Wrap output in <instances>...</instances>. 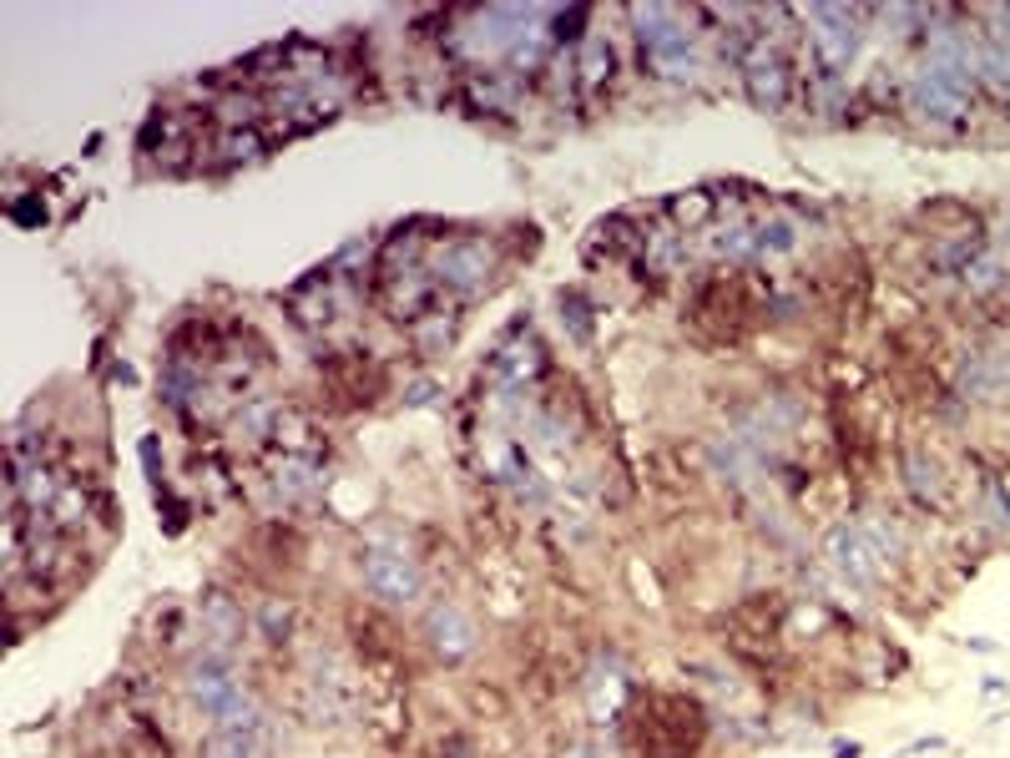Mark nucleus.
<instances>
[{
  "mask_svg": "<svg viewBox=\"0 0 1010 758\" xmlns=\"http://www.w3.org/2000/svg\"><path fill=\"white\" fill-rule=\"evenodd\" d=\"M572 758H602V754H596V748H576Z\"/></svg>",
  "mask_w": 1010,
  "mask_h": 758,
  "instance_id": "f3484780",
  "label": "nucleus"
},
{
  "mask_svg": "<svg viewBox=\"0 0 1010 758\" xmlns=\"http://www.w3.org/2000/svg\"><path fill=\"white\" fill-rule=\"evenodd\" d=\"M439 284L465 298L481 294L491 284V248L485 243H450V248H439Z\"/></svg>",
  "mask_w": 1010,
  "mask_h": 758,
  "instance_id": "423d86ee",
  "label": "nucleus"
},
{
  "mask_svg": "<svg viewBox=\"0 0 1010 758\" xmlns=\"http://www.w3.org/2000/svg\"><path fill=\"white\" fill-rule=\"evenodd\" d=\"M268 152V137L264 132H222V142H218V157L222 163H258V157Z\"/></svg>",
  "mask_w": 1010,
  "mask_h": 758,
  "instance_id": "f8f14e48",
  "label": "nucleus"
},
{
  "mask_svg": "<svg viewBox=\"0 0 1010 758\" xmlns=\"http://www.w3.org/2000/svg\"><path fill=\"white\" fill-rule=\"evenodd\" d=\"M976 67L996 91H1010V41L1006 36H986L976 46Z\"/></svg>",
  "mask_w": 1010,
  "mask_h": 758,
  "instance_id": "9d476101",
  "label": "nucleus"
},
{
  "mask_svg": "<svg viewBox=\"0 0 1010 758\" xmlns=\"http://www.w3.org/2000/svg\"><path fill=\"white\" fill-rule=\"evenodd\" d=\"M429 642H435V652L445 662H461V658H471L475 652V627H471V617L461 612V607H450V602H439L435 612H429Z\"/></svg>",
  "mask_w": 1010,
  "mask_h": 758,
  "instance_id": "6e6552de",
  "label": "nucleus"
},
{
  "mask_svg": "<svg viewBox=\"0 0 1010 758\" xmlns=\"http://www.w3.org/2000/svg\"><path fill=\"white\" fill-rule=\"evenodd\" d=\"M803 21L813 26V56H819V67L829 77H839L859 51V11H849V6H809Z\"/></svg>",
  "mask_w": 1010,
  "mask_h": 758,
  "instance_id": "7ed1b4c3",
  "label": "nucleus"
},
{
  "mask_svg": "<svg viewBox=\"0 0 1010 758\" xmlns=\"http://www.w3.org/2000/svg\"><path fill=\"white\" fill-rule=\"evenodd\" d=\"M793 243H799V228L789 218H769L758 228V253H793Z\"/></svg>",
  "mask_w": 1010,
  "mask_h": 758,
  "instance_id": "4468645a",
  "label": "nucleus"
},
{
  "mask_svg": "<svg viewBox=\"0 0 1010 758\" xmlns=\"http://www.w3.org/2000/svg\"><path fill=\"white\" fill-rule=\"evenodd\" d=\"M667 213H672L677 223H687V228H692V223H703L707 213H713V198H707V193H682V198H672Z\"/></svg>",
  "mask_w": 1010,
  "mask_h": 758,
  "instance_id": "2eb2a0df",
  "label": "nucleus"
},
{
  "mask_svg": "<svg viewBox=\"0 0 1010 758\" xmlns=\"http://www.w3.org/2000/svg\"><path fill=\"white\" fill-rule=\"evenodd\" d=\"M829 561H834L849 582H864L869 587L879 577V551L869 547V536H864V531H854V526L829 531Z\"/></svg>",
  "mask_w": 1010,
  "mask_h": 758,
  "instance_id": "0eeeda50",
  "label": "nucleus"
},
{
  "mask_svg": "<svg viewBox=\"0 0 1010 758\" xmlns=\"http://www.w3.org/2000/svg\"><path fill=\"white\" fill-rule=\"evenodd\" d=\"M274 475H278V495L284 501H304V495L319 491V465H308V461H284Z\"/></svg>",
  "mask_w": 1010,
  "mask_h": 758,
  "instance_id": "9b49d317",
  "label": "nucleus"
},
{
  "mask_svg": "<svg viewBox=\"0 0 1010 758\" xmlns=\"http://www.w3.org/2000/svg\"><path fill=\"white\" fill-rule=\"evenodd\" d=\"M202 627H208L212 652H232V642H238V632H242V617L228 597H208V602H202Z\"/></svg>",
  "mask_w": 1010,
  "mask_h": 758,
  "instance_id": "1a4fd4ad",
  "label": "nucleus"
},
{
  "mask_svg": "<svg viewBox=\"0 0 1010 758\" xmlns=\"http://www.w3.org/2000/svg\"><path fill=\"white\" fill-rule=\"evenodd\" d=\"M606 67H612V51L602 46V36H586V56H582V77L586 81H602Z\"/></svg>",
  "mask_w": 1010,
  "mask_h": 758,
  "instance_id": "dca6fc26",
  "label": "nucleus"
},
{
  "mask_svg": "<svg viewBox=\"0 0 1010 758\" xmlns=\"http://www.w3.org/2000/svg\"><path fill=\"white\" fill-rule=\"evenodd\" d=\"M966 101H970V71L924 61L920 77H910V107H914V117H924V121L955 127V121L966 117Z\"/></svg>",
  "mask_w": 1010,
  "mask_h": 758,
  "instance_id": "f03ea898",
  "label": "nucleus"
},
{
  "mask_svg": "<svg viewBox=\"0 0 1010 758\" xmlns=\"http://www.w3.org/2000/svg\"><path fill=\"white\" fill-rule=\"evenodd\" d=\"M743 81H747L753 107H763V111H779L789 101V61L779 56V46L769 36H758L753 51L743 56Z\"/></svg>",
  "mask_w": 1010,
  "mask_h": 758,
  "instance_id": "39448f33",
  "label": "nucleus"
},
{
  "mask_svg": "<svg viewBox=\"0 0 1010 758\" xmlns=\"http://www.w3.org/2000/svg\"><path fill=\"white\" fill-rule=\"evenodd\" d=\"M632 26H637V41H642V56H647V67L662 71L672 81H692L703 71L697 61V41H692L687 21H682L677 6H632Z\"/></svg>",
  "mask_w": 1010,
  "mask_h": 758,
  "instance_id": "f257e3e1",
  "label": "nucleus"
},
{
  "mask_svg": "<svg viewBox=\"0 0 1010 758\" xmlns=\"http://www.w3.org/2000/svg\"><path fill=\"white\" fill-rule=\"evenodd\" d=\"M713 253H717V258H753V253H758V228L733 223V228L713 233Z\"/></svg>",
  "mask_w": 1010,
  "mask_h": 758,
  "instance_id": "ddd939ff",
  "label": "nucleus"
},
{
  "mask_svg": "<svg viewBox=\"0 0 1010 758\" xmlns=\"http://www.w3.org/2000/svg\"><path fill=\"white\" fill-rule=\"evenodd\" d=\"M364 582H369V592L379 597V602L405 607L419 597V567L409 561L405 547L379 541V547H369V557H364Z\"/></svg>",
  "mask_w": 1010,
  "mask_h": 758,
  "instance_id": "20e7f679",
  "label": "nucleus"
}]
</instances>
